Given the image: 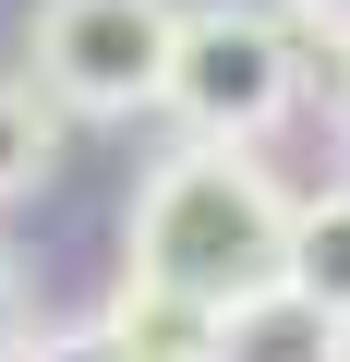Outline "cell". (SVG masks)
<instances>
[{"instance_id": "9", "label": "cell", "mask_w": 350, "mask_h": 362, "mask_svg": "<svg viewBox=\"0 0 350 362\" xmlns=\"http://www.w3.org/2000/svg\"><path fill=\"white\" fill-rule=\"evenodd\" d=\"M0 362H25V278H13V254H0Z\"/></svg>"}, {"instance_id": "4", "label": "cell", "mask_w": 350, "mask_h": 362, "mask_svg": "<svg viewBox=\"0 0 350 362\" xmlns=\"http://www.w3.org/2000/svg\"><path fill=\"white\" fill-rule=\"evenodd\" d=\"M218 362H350V314L314 302L302 278H266L218 314Z\"/></svg>"}, {"instance_id": "10", "label": "cell", "mask_w": 350, "mask_h": 362, "mask_svg": "<svg viewBox=\"0 0 350 362\" xmlns=\"http://www.w3.org/2000/svg\"><path fill=\"white\" fill-rule=\"evenodd\" d=\"M25 362H109V338H37Z\"/></svg>"}, {"instance_id": "8", "label": "cell", "mask_w": 350, "mask_h": 362, "mask_svg": "<svg viewBox=\"0 0 350 362\" xmlns=\"http://www.w3.org/2000/svg\"><path fill=\"white\" fill-rule=\"evenodd\" d=\"M278 13H290V37H302V61H350V0H278Z\"/></svg>"}, {"instance_id": "5", "label": "cell", "mask_w": 350, "mask_h": 362, "mask_svg": "<svg viewBox=\"0 0 350 362\" xmlns=\"http://www.w3.org/2000/svg\"><path fill=\"white\" fill-rule=\"evenodd\" d=\"M97 338H109V362H218V302H182V290H157V278L121 266Z\"/></svg>"}, {"instance_id": "3", "label": "cell", "mask_w": 350, "mask_h": 362, "mask_svg": "<svg viewBox=\"0 0 350 362\" xmlns=\"http://www.w3.org/2000/svg\"><path fill=\"white\" fill-rule=\"evenodd\" d=\"M169 49H182V0H37L25 61L73 121H133L169 97Z\"/></svg>"}, {"instance_id": "11", "label": "cell", "mask_w": 350, "mask_h": 362, "mask_svg": "<svg viewBox=\"0 0 350 362\" xmlns=\"http://www.w3.org/2000/svg\"><path fill=\"white\" fill-rule=\"evenodd\" d=\"M326 109H338V145H350V61L326 73Z\"/></svg>"}, {"instance_id": "1", "label": "cell", "mask_w": 350, "mask_h": 362, "mask_svg": "<svg viewBox=\"0 0 350 362\" xmlns=\"http://www.w3.org/2000/svg\"><path fill=\"white\" fill-rule=\"evenodd\" d=\"M133 278L157 290H182V302H242L290 266V194L266 181L254 145H218V133H182L157 169H145V194H133V230H121Z\"/></svg>"}, {"instance_id": "7", "label": "cell", "mask_w": 350, "mask_h": 362, "mask_svg": "<svg viewBox=\"0 0 350 362\" xmlns=\"http://www.w3.org/2000/svg\"><path fill=\"white\" fill-rule=\"evenodd\" d=\"M61 97L49 85H0V206H13V194H37V181L61 169Z\"/></svg>"}, {"instance_id": "6", "label": "cell", "mask_w": 350, "mask_h": 362, "mask_svg": "<svg viewBox=\"0 0 350 362\" xmlns=\"http://www.w3.org/2000/svg\"><path fill=\"white\" fill-rule=\"evenodd\" d=\"M278 278H302L314 302L350 314V181H326V194L290 206V266H278Z\"/></svg>"}, {"instance_id": "2", "label": "cell", "mask_w": 350, "mask_h": 362, "mask_svg": "<svg viewBox=\"0 0 350 362\" xmlns=\"http://www.w3.org/2000/svg\"><path fill=\"white\" fill-rule=\"evenodd\" d=\"M302 97V37L290 13H254V0H194L182 13V49H169V121L182 133H218V145H266Z\"/></svg>"}]
</instances>
